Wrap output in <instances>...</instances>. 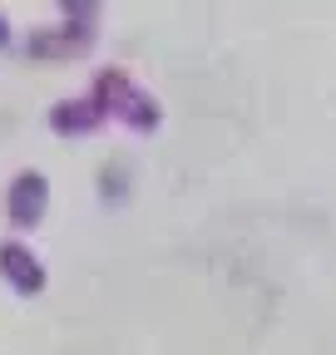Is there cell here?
I'll return each instance as SVG.
<instances>
[{"label":"cell","mask_w":336,"mask_h":355,"mask_svg":"<svg viewBox=\"0 0 336 355\" xmlns=\"http://www.w3.org/2000/svg\"><path fill=\"white\" fill-rule=\"evenodd\" d=\"M104 119V104L99 99H79V104H60L55 114H50V123L65 133V139H79V133H90L94 123Z\"/></svg>","instance_id":"cell-4"},{"label":"cell","mask_w":336,"mask_h":355,"mask_svg":"<svg viewBox=\"0 0 336 355\" xmlns=\"http://www.w3.org/2000/svg\"><path fill=\"white\" fill-rule=\"evenodd\" d=\"M94 99H99V104H109L124 123H134V128H144V133L158 123V109L149 104V94H144V89H134L124 74H104V79H99V89H94Z\"/></svg>","instance_id":"cell-1"},{"label":"cell","mask_w":336,"mask_h":355,"mask_svg":"<svg viewBox=\"0 0 336 355\" xmlns=\"http://www.w3.org/2000/svg\"><path fill=\"white\" fill-rule=\"evenodd\" d=\"M45 202H50V188H45V178L40 173H20L10 193H6V212L15 227H35L40 217H45Z\"/></svg>","instance_id":"cell-2"},{"label":"cell","mask_w":336,"mask_h":355,"mask_svg":"<svg viewBox=\"0 0 336 355\" xmlns=\"http://www.w3.org/2000/svg\"><path fill=\"white\" fill-rule=\"evenodd\" d=\"M60 6H65L69 25H79V30H94V15H99V0H60Z\"/></svg>","instance_id":"cell-6"},{"label":"cell","mask_w":336,"mask_h":355,"mask_svg":"<svg viewBox=\"0 0 336 355\" xmlns=\"http://www.w3.org/2000/svg\"><path fill=\"white\" fill-rule=\"evenodd\" d=\"M0 44H10V25L6 20H0Z\"/></svg>","instance_id":"cell-7"},{"label":"cell","mask_w":336,"mask_h":355,"mask_svg":"<svg viewBox=\"0 0 336 355\" xmlns=\"http://www.w3.org/2000/svg\"><path fill=\"white\" fill-rule=\"evenodd\" d=\"M0 277H6L20 296H35L40 286H45V272H40V261L25 252V247H0Z\"/></svg>","instance_id":"cell-3"},{"label":"cell","mask_w":336,"mask_h":355,"mask_svg":"<svg viewBox=\"0 0 336 355\" xmlns=\"http://www.w3.org/2000/svg\"><path fill=\"white\" fill-rule=\"evenodd\" d=\"M84 44H90V30H69V35H35L30 40V55L35 60H69V55H79Z\"/></svg>","instance_id":"cell-5"}]
</instances>
